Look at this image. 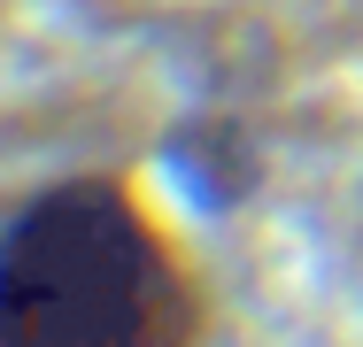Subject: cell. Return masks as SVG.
I'll return each mask as SVG.
<instances>
[{
	"instance_id": "obj_1",
	"label": "cell",
	"mask_w": 363,
	"mask_h": 347,
	"mask_svg": "<svg viewBox=\"0 0 363 347\" xmlns=\"http://www.w3.org/2000/svg\"><path fill=\"white\" fill-rule=\"evenodd\" d=\"M209 285L116 170H70L0 216V347H201Z\"/></svg>"
}]
</instances>
